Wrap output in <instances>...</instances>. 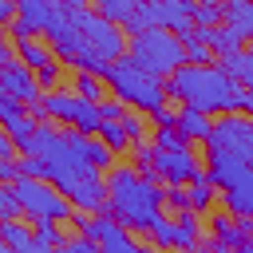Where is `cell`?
I'll list each match as a JSON object with an SVG mask.
<instances>
[{
	"label": "cell",
	"mask_w": 253,
	"mask_h": 253,
	"mask_svg": "<svg viewBox=\"0 0 253 253\" xmlns=\"http://www.w3.org/2000/svg\"><path fill=\"white\" fill-rule=\"evenodd\" d=\"M20 213H24V206H20L16 190H12V186H4V190H0V221H16Z\"/></svg>",
	"instance_id": "cell-28"
},
{
	"label": "cell",
	"mask_w": 253,
	"mask_h": 253,
	"mask_svg": "<svg viewBox=\"0 0 253 253\" xmlns=\"http://www.w3.org/2000/svg\"><path fill=\"white\" fill-rule=\"evenodd\" d=\"M99 249H103V253H138V245L126 237V225H123V221H115V225L103 233Z\"/></svg>",
	"instance_id": "cell-22"
},
{
	"label": "cell",
	"mask_w": 253,
	"mask_h": 253,
	"mask_svg": "<svg viewBox=\"0 0 253 253\" xmlns=\"http://www.w3.org/2000/svg\"><path fill=\"white\" fill-rule=\"evenodd\" d=\"M182 253H217V249H202V245H190V249H182Z\"/></svg>",
	"instance_id": "cell-36"
},
{
	"label": "cell",
	"mask_w": 253,
	"mask_h": 253,
	"mask_svg": "<svg viewBox=\"0 0 253 253\" xmlns=\"http://www.w3.org/2000/svg\"><path fill=\"white\" fill-rule=\"evenodd\" d=\"M166 91L182 107H198L206 115H237L245 111V87L225 71V67H198L186 63L166 79Z\"/></svg>",
	"instance_id": "cell-1"
},
{
	"label": "cell",
	"mask_w": 253,
	"mask_h": 253,
	"mask_svg": "<svg viewBox=\"0 0 253 253\" xmlns=\"http://www.w3.org/2000/svg\"><path fill=\"white\" fill-rule=\"evenodd\" d=\"M221 67H225L241 87H253V43H249V47H241L237 55H225V59H221Z\"/></svg>",
	"instance_id": "cell-19"
},
{
	"label": "cell",
	"mask_w": 253,
	"mask_h": 253,
	"mask_svg": "<svg viewBox=\"0 0 253 253\" xmlns=\"http://www.w3.org/2000/svg\"><path fill=\"white\" fill-rule=\"evenodd\" d=\"M154 146H158V150H182V146H190V142L178 134V126H158V138H154Z\"/></svg>",
	"instance_id": "cell-30"
},
{
	"label": "cell",
	"mask_w": 253,
	"mask_h": 253,
	"mask_svg": "<svg viewBox=\"0 0 253 253\" xmlns=\"http://www.w3.org/2000/svg\"><path fill=\"white\" fill-rule=\"evenodd\" d=\"M225 24L241 40H253V0H225Z\"/></svg>",
	"instance_id": "cell-17"
},
{
	"label": "cell",
	"mask_w": 253,
	"mask_h": 253,
	"mask_svg": "<svg viewBox=\"0 0 253 253\" xmlns=\"http://www.w3.org/2000/svg\"><path fill=\"white\" fill-rule=\"evenodd\" d=\"M138 253H154V249H138Z\"/></svg>",
	"instance_id": "cell-40"
},
{
	"label": "cell",
	"mask_w": 253,
	"mask_h": 253,
	"mask_svg": "<svg viewBox=\"0 0 253 253\" xmlns=\"http://www.w3.org/2000/svg\"><path fill=\"white\" fill-rule=\"evenodd\" d=\"M99 138H103L111 150H126V146H130V134H126V126H123V123H103Z\"/></svg>",
	"instance_id": "cell-26"
},
{
	"label": "cell",
	"mask_w": 253,
	"mask_h": 253,
	"mask_svg": "<svg viewBox=\"0 0 253 253\" xmlns=\"http://www.w3.org/2000/svg\"><path fill=\"white\" fill-rule=\"evenodd\" d=\"M221 16H225V4H198L194 8V24L198 28H217Z\"/></svg>",
	"instance_id": "cell-27"
},
{
	"label": "cell",
	"mask_w": 253,
	"mask_h": 253,
	"mask_svg": "<svg viewBox=\"0 0 253 253\" xmlns=\"http://www.w3.org/2000/svg\"><path fill=\"white\" fill-rule=\"evenodd\" d=\"M213 190H217V186H213L206 174H202V178H194V182H190V190H186V198H190V210H194V213H198V210H210V202H213Z\"/></svg>",
	"instance_id": "cell-23"
},
{
	"label": "cell",
	"mask_w": 253,
	"mask_h": 253,
	"mask_svg": "<svg viewBox=\"0 0 253 253\" xmlns=\"http://www.w3.org/2000/svg\"><path fill=\"white\" fill-rule=\"evenodd\" d=\"M138 4H142V0H103V4H99V12H103L111 24H119V28H134Z\"/></svg>",
	"instance_id": "cell-18"
},
{
	"label": "cell",
	"mask_w": 253,
	"mask_h": 253,
	"mask_svg": "<svg viewBox=\"0 0 253 253\" xmlns=\"http://www.w3.org/2000/svg\"><path fill=\"white\" fill-rule=\"evenodd\" d=\"M178 134L186 138V142H210V134H213V123H210V115L206 111H198V107H178Z\"/></svg>",
	"instance_id": "cell-12"
},
{
	"label": "cell",
	"mask_w": 253,
	"mask_h": 253,
	"mask_svg": "<svg viewBox=\"0 0 253 253\" xmlns=\"http://www.w3.org/2000/svg\"><path fill=\"white\" fill-rule=\"evenodd\" d=\"M0 233H4V245L20 249V253H24V249L36 241V233H32V229H24L20 221H0Z\"/></svg>",
	"instance_id": "cell-24"
},
{
	"label": "cell",
	"mask_w": 253,
	"mask_h": 253,
	"mask_svg": "<svg viewBox=\"0 0 253 253\" xmlns=\"http://www.w3.org/2000/svg\"><path fill=\"white\" fill-rule=\"evenodd\" d=\"M213 237H217V249H241V245L253 241L245 217H241V221H237V217H213Z\"/></svg>",
	"instance_id": "cell-14"
},
{
	"label": "cell",
	"mask_w": 253,
	"mask_h": 253,
	"mask_svg": "<svg viewBox=\"0 0 253 253\" xmlns=\"http://www.w3.org/2000/svg\"><path fill=\"white\" fill-rule=\"evenodd\" d=\"M59 253H103V249L95 241H87V237H71V241L59 245Z\"/></svg>",
	"instance_id": "cell-32"
},
{
	"label": "cell",
	"mask_w": 253,
	"mask_h": 253,
	"mask_svg": "<svg viewBox=\"0 0 253 253\" xmlns=\"http://www.w3.org/2000/svg\"><path fill=\"white\" fill-rule=\"evenodd\" d=\"M0 91H4V99H16V103H24L28 111H36V107L43 103L40 75H36L28 63H8V67L0 71Z\"/></svg>",
	"instance_id": "cell-9"
},
{
	"label": "cell",
	"mask_w": 253,
	"mask_h": 253,
	"mask_svg": "<svg viewBox=\"0 0 253 253\" xmlns=\"http://www.w3.org/2000/svg\"><path fill=\"white\" fill-rule=\"evenodd\" d=\"M194 4H221V0H194Z\"/></svg>",
	"instance_id": "cell-37"
},
{
	"label": "cell",
	"mask_w": 253,
	"mask_h": 253,
	"mask_svg": "<svg viewBox=\"0 0 253 253\" xmlns=\"http://www.w3.org/2000/svg\"><path fill=\"white\" fill-rule=\"evenodd\" d=\"M245 174H249V162H245L237 150L210 146V170H206V178H210L217 190H233V186H237Z\"/></svg>",
	"instance_id": "cell-11"
},
{
	"label": "cell",
	"mask_w": 253,
	"mask_h": 253,
	"mask_svg": "<svg viewBox=\"0 0 253 253\" xmlns=\"http://www.w3.org/2000/svg\"><path fill=\"white\" fill-rule=\"evenodd\" d=\"M225 206H229V213H233V217L253 221V170H249L233 190H225Z\"/></svg>",
	"instance_id": "cell-15"
},
{
	"label": "cell",
	"mask_w": 253,
	"mask_h": 253,
	"mask_svg": "<svg viewBox=\"0 0 253 253\" xmlns=\"http://www.w3.org/2000/svg\"><path fill=\"white\" fill-rule=\"evenodd\" d=\"M12 190H16V198H20V206H24V213L32 217V221H40V217H71V198L67 194H59L47 178H20V182H12Z\"/></svg>",
	"instance_id": "cell-8"
},
{
	"label": "cell",
	"mask_w": 253,
	"mask_h": 253,
	"mask_svg": "<svg viewBox=\"0 0 253 253\" xmlns=\"http://www.w3.org/2000/svg\"><path fill=\"white\" fill-rule=\"evenodd\" d=\"M142 71L158 75V79H170L174 71L186 67V43L178 40V32L170 28H142V32H130V51H126Z\"/></svg>",
	"instance_id": "cell-3"
},
{
	"label": "cell",
	"mask_w": 253,
	"mask_h": 253,
	"mask_svg": "<svg viewBox=\"0 0 253 253\" xmlns=\"http://www.w3.org/2000/svg\"><path fill=\"white\" fill-rule=\"evenodd\" d=\"M217 253H245V249H217Z\"/></svg>",
	"instance_id": "cell-38"
},
{
	"label": "cell",
	"mask_w": 253,
	"mask_h": 253,
	"mask_svg": "<svg viewBox=\"0 0 253 253\" xmlns=\"http://www.w3.org/2000/svg\"><path fill=\"white\" fill-rule=\"evenodd\" d=\"M174 225H178V249L198 245V237H202V221H198V213H194V210H182V213L174 217Z\"/></svg>",
	"instance_id": "cell-21"
},
{
	"label": "cell",
	"mask_w": 253,
	"mask_h": 253,
	"mask_svg": "<svg viewBox=\"0 0 253 253\" xmlns=\"http://www.w3.org/2000/svg\"><path fill=\"white\" fill-rule=\"evenodd\" d=\"M20 4V20L8 28V36H32V32H47L55 24V16L63 12L59 0H16Z\"/></svg>",
	"instance_id": "cell-10"
},
{
	"label": "cell",
	"mask_w": 253,
	"mask_h": 253,
	"mask_svg": "<svg viewBox=\"0 0 253 253\" xmlns=\"http://www.w3.org/2000/svg\"><path fill=\"white\" fill-rule=\"evenodd\" d=\"M245 225H249V237H253V221H245Z\"/></svg>",
	"instance_id": "cell-39"
},
{
	"label": "cell",
	"mask_w": 253,
	"mask_h": 253,
	"mask_svg": "<svg viewBox=\"0 0 253 253\" xmlns=\"http://www.w3.org/2000/svg\"><path fill=\"white\" fill-rule=\"evenodd\" d=\"M198 36H202V40L213 47V55H221V59H225V55H237V51L245 47V40H241L229 24H217V28H198Z\"/></svg>",
	"instance_id": "cell-13"
},
{
	"label": "cell",
	"mask_w": 253,
	"mask_h": 253,
	"mask_svg": "<svg viewBox=\"0 0 253 253\" xmlns=\"http://www.w3.org/2000/svg\"><path fill=\"white\" fill-rule=\"evenodd\" d=\"M103 83H107V79L79 71V79H75V91H79L83 99H91V103H103V99H107V87H103Z\"/></svg>",
	"instance_id": "cell-25"
},
{
	"label": "cell",
	"mask_w": 253,
	"mask_h": 253,
	"mask_svg": "<svg viewBox=\"0 0 253 253\" xmlns=\"http://www.w3.org/2000/svg\"><path fill=\"white\" fill-rule=\"evenodd\" d=\"M32 115L63 119V123H71L79 134H99V130H103V111H99V103H91V99H83V95H71V91H51V95H43V103H40Z\"/></svg>",
	"instance_id": "cell-5"
},
{
	"label": "cell",
	"mask_w": 253,
	"mask_h": 253,
	"mask_svg": "<svg viewBox=\"0 0 253 253\" xmlns=\"http://www.w3.org/2000/svg\"><path fill=\"white\" fill-rule=\"evenodd\" d=\"M12 40H16V51H20V63H28L32 71H40V67L55 63L47 43H40V40H32V36H12Z\"/></svg>",
	"instance_id": "cell-16"
},
{
	"label": "cell",
	"mask_w": 253,
	"mask_h": 253,
	"mask_svg": "<svg viewBox=\"0 0 253 253\" xmlns=\"http://www.w3.org/2000/svg\"><path fill=\"white\" fill-rule=\"evenodd\" d=\"M107 83H111V91H115L123 103H130V107H138V111H150V115L166 111V99H170L166 79H158V75L142 71L130 55H123V59H115V63H111Z\"/></svg>",
	"instance_id": "cell-4"
},
{
	"label": "cell",
	"mask_w": 253,
	"mask_h": 253,
	"mask_svg": "<svg viewBox=\"0 0 253 253\" xmlns=\"http://www.w3.org/2000/svg\"><path fill=\"white\" fill-rule=\"evenodd\" d=\"M36 237H40V241H47V245H55V249H59V245L67 241V237L59 233L55 217H40V221H36Z\"/></svg>",
	"instance_id": "cell-29"
},
{
	"label": "cell",
	"mask_w": 253,
	"mask_h": 253,
	"mask_svg": "<svg viewBox=\"0 0 253 253\" xmlns=\"http://www.w3.org/2000/svg\"><path fill=\"white\" fill-rule=\"evenodd\" d=\"M245 111L253 115V87H245Z\"/></svg>",
	"instance_id": "cell-35"
},
{
	"label": "cell",
	"mask_w": 253,
	"mask_h": 253,
	"mask_svg": "<svg viewBox=\"0 0 253 253\" xmlns=\"http://www.w3.org/2000/svg\"><path fill=\"white\" fill-rule=\"evenodd\" d=\"M36 75H40V87H55V79H59V67H55V63H47V67H40Z\"/></svg>",
	"instance_id": "cell-34"
},
{
	"label": "cell",
	"mask_w": 253,
	"mask_h": 253,
	"mask_svg": "<svg viewBox=\"0 0 253 253\" xmlns=\"http://www.w3.org/2000/svg\"><path fill=\"white\" fill-rule=\"evenodd\" d=\"M138 158H142V178H162L170 186H186L194 178H202V166L198 158L190 154V146L182 150H158V146H142L138 142Z\"/></svg>",
	"instance_id": "cell-6"
},
{
	"label": "cell",
	"mask_w": 253,
	"mask_h": 253,
	"mask_svg": "<svg viewBox=\"0 0 253 253\" xmlns=\"http://www.w3.org/2000/svg\"><path fill=\"white\" fill-rule=\"evenodd\" d=\"M107 190H111V213L126 229H150L162 217L166 190H158L154 178H142L130 166H119L107 174Z\"/></svg>",
	"instance_id": "cell-2"
},
{
	"label": "cell",
	"mask_w": 253,
	"mask_h": 253,
	"mask_svg": "<svg viewBox=\"0 0 253 253\" xmlns=\"http://www.w3.org/2000/svg\"><path fill=\"white\" fill-rule=\"evenodd\" d=\"M178 40L186 43V63H198V67H210V63H213V47H210L194 28H186Z\"/></svg>",
	"instance_id": "cell-20"
},
{
	"label": "cell",
	"mask_w": 253,
	"mask_h": 253,
	"mask_svg": "<svg viewBox=\"0 0 253 253\" xmlns=\"http://www.w3.org/2000/svg\"><path fill=\"white\" fill-rule=\"evenodd\" d=\"M123 126H126L130 142H142V138H146V123H142L138 115H126V119H123Z\"/></svg>",
	"instance_id": "cell-33"
},
{
	"label": "cell",
	"mask_w": 253,
	"mask_h": 253,
	"mask_svg": "<svg viewBox=\"0 0 253 253\" xmlns=\"http://www.w3.org/2000/svg\"><path fill=\"white\" fill-rule=\"evenodd\" d=\"M71 20H75V28L83 32V43H87V51H91V55H99V59L115 63V59H123V55L130 51V47H126V36L119 32V24H111L103 12L95 16V12L79 8V12H71Z\"/></svg>",
	"instance_id": "cell-7"
},
{
	"label": "cell",
	"mask_w": 253,
	"mask_h": 253,
	"mask_svg": "<svg viewBox=\"0 0 253 253\" xmlns=\"http://www.w3.org/2000/svg\"><path fill=\"white\" fill-rule=\"evenodd\" d=\"M150 233H154L158 245H178V225H174L170 217H158V221L150 225Z\"/></svg>",
	"instance_id": "cell-31"
},
{
	"label": "cell",
	"mask_w": 253,
	"mask_h": 253,
	"mask_svg": "<svg viewBox=\"0 0 253 253\" xmlns=\"http://www.w3.org/2000/svg\"><path fill=\"white\" fill-rule=\"evenodd\" d=\"M83 4H87V0H83ZM95 4H103V0H95Z\"/></svg>",
	"instance_id": "cell-41"
}]
</instances>
